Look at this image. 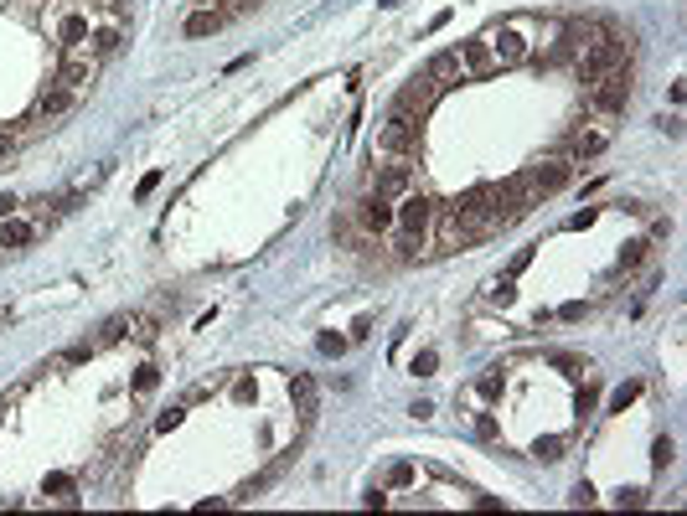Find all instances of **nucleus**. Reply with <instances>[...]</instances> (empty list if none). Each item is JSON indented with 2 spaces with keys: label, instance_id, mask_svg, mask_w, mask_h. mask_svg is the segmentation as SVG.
Here are the masks:
<instances>
[{
  "label": "nucleus",
  "instance_id": "nucleus-16",
  "mask_svg": "<svg viewBox=\"0 0 687 516\" xmlns=\"http://www.w3.org/2000/svg\"><path fill=\"white\" fill-rule=\"evenodd\" d=\"M414 372H418V377H429V372H435V351H424V356L414 362Z\"/></svg>",
  "mask_w": 687,
  "mask_h": 516
},
{
  "label": "nucleus",
  "instance_id": "nucleus-1",
  "mask_svg": "<svg viewBox=\"0 0 687 516\" xmlns=\"http://www.w3.org/2000/svg\"><path fill=\"white\" fill-rule=\"evenodd\" d=\"M630 88H636V67L621 62V67H610V73H600V78L589 83V109L600 119H621L625 103H630Z\"/></svg>",
  "mask_w": 687,
  "mask_h": 516
},
{
  "label": "nucleus",
  "instance_id": "nucleus-17",
  "mask_svg": "<svg viewBox=\"0 0 687 516\" xmlns=\"http://www.w3.org/2000/svg\"><path fill=\"white\" fill-rule=\"evenodd\" d=\"M16 206H22V202H16V197L5 191V197H0V217H16Z\"/></svg>",
  "mask_w": 687,
  "mask_h": 516
},
{
  "label": "nucleus",
  "instance_id": "nucleus-13",
  "mask_svg": "<svg viewBox=\"0 0 687 516\" xmlns=\"http://www.w3.org/2000/svg\"><path fill=\"white\" fill-rule=\"evenodd\" d=\"M563 450H568V439H538V450L533 454H538L542 465H553V459H563Z\"/></svg>",
  "mask_w": 687,
  "mask_h": 516
},
{
  "label": "nucleus",
  "instance_id": "nucleus-7",
  "mask_svg": "<svg viewBox=\"0 0 687 516\" xmlns=\"http://www.w3.org/2000/svg\"><path fill=\"white\" fill-rule=\"evenodd\" d=\"M435 93H439V88L418 73L414 83H403V88L393 93V114H414V119H424V109L435 103Z\"/></svg>",
  "mask_w": 687,
  "mask_h": 516
},
{
  "label": "nucleus",
  "instance_id": "nucleus-5",
  "mask_svg": "<svg viewBox=\"0 0 687 516\" xmlns=\"http://www.w3.org/2000/svg\"><path fill=\"white\" fill-rule=\"evenodd\" d=\"M574 181V161H538L533 171H527V191L538 197V202H548V197H559L563 186Z\"/></svg>",
  "mask_w": 687,
  "mask_h": 516
},
{
  "label": "nucleus",
  "instance_id": "nucleus-15",
  "mask_svg": "<svg viewBox=\"0 0 687 516\" xmlns=\"http://www.w3.org/2000/svg\"><path fill=\"white\" fill-rule=\"evenodd\" d=\"M595 398H600V388H595V382H589V388L579 392V413H589V408H595Z\"/></svg>",
  "mask_w": 687,
  "mask_h": 516
},
{
  "label": "nucleus",
  "instance_id": "nucleus-3",
  "mask_svg": "<svg viewBox=\"0 0 687 516\" xmlns=\"http://www.w3.org/2000/svg\"><path fill=\"white\" fill-rule=\"evenodd\" d=\"M522 26H527V16H512V21H501V26H491V31L480 37L491 47L497 67H517V62L533 57V41H522Z\"/></svg>",
  "mask_w": 687,
  "mask_h": 516
},
{
  "label": "nucleus",
  "instance_id": "nucleus-6",
  "mask_svg": "<svg viewBox=\"0 0 687 516\" xmlns=\"http://www.w3.org/2000/svg\"><path fill=\"white\" fill-rule=\"evenodd\" d=\"M357 227H362L367 238L393 232V202H388V197H377V191H367V197L357 202Z\"/></svg>",
  "mask_w": 687,
  "mask_h": 516
},
{
  "label": "nucleus",
  "instance_id": "nucleus-10",
  "mask_svg": "<svg viewBox=\"0 0 687 516\" xmlns=\"http://www.w3.org/2000/svg\"><path fill=\"white\" fill-rule=\"evenodd\" d=\"M424 78L435 83V88H455V83H465V67H460V52L450 47V52H435L429 57V67H424Z\"/></svg>",
  "mask_w": 687,
  "mask_h": 516
},
{
  "label": "nucleus",
  "instance_id": "nucleus-12",
  "mask_svg": "<svg viewBox=\"0 0 687 516\" xmlns=\"http://www.w3.org/2000/svg\"><path fill=\"white\" fill-rule=\"evenodd\" d=\"M646 258H651V243H625V253H621V274H636V268L646 264Z\"/></svg>",
  "mask_w": 687,
  "mask_h": 516
},
{
  "label": "nucleus",
  "instance_id": "nucleus-8",
  "mask_svg": "<svg viewBox=\"0 0 687 516\" xmlns=\"http://www.w3.org/2000/svg\"><path fill=\"white\" fill-rule=\"evenodd\" d=\"M78 99H84V93H73V88H63V83H52L42 99H37V114H31V119H37V124L63 119V114H73V109H78Z\"/></svg>",
  "mask_w": 687,
  "mask_h": 516
},
{
  "label": "nucleus",
  "instance_id": "nucleus-14",
  "mask_svg": "<svg viewBox=\"0 0 687 516\" xmlns=\"http://www.w3.org/2000/svg\"><path fill=\"white\" fill-rule=\"evenodd\" d=\"M290 392H295V398H300V403H305V408H311V398H315L311 377H290Z\"/></svg>",
  "mask_w": 687,
  "mask_h": 516
},
{
  "label": "nucleus",
  "instance_id": "nucleus-11",
  "mask_svg": "<svg viewBox=\"0 0 687 516\" xmlns=\"http://www.w3.org/2000/svg\"><path fill=\"white\" fill-rule=\"evenodd\" d=\"M31 238H37V227L31 223H22V217H0V248H5V253H22Z\"/></svg>",
  "mask_w": 687,
  "mask_h": 516
},
{
  "label": "nucleus",
  "instance_id": "nucleus-2",
  "mask_svg": "<svg viewBox=\"0 0 687 516\" xmlns=\"http://www.w3.org/2000/svg\"><path fill=\"white\" fill-rule=\"evenodd\" d=\"M418 144H424V124L414 114H393V119L377 129V155H393V161H414Z\"/></svg>",
  "mask_w": 687,
  "mask_h": 516
},
{
  "label": "nucleus",
  "instance_id": "nucleus-4",
  "mask_svg": "<svg viewBox=\"0 0 687 516\" xmlns=\"http://www.w3.org/2000/svg\"><path fill=\"white\" fill-rule=\"evenodd\" d=\"M393 227H403V238H424L435 227V202L418 191H403V202L393 206Z\"/></svg>",
  "mask_w": 687,
  "mask_h": 516
},
{
  "label": "nucleus",
  "instance_id": "nucleus-9",
  "mask_svg": "<svg viewBox=\"0 0 687 516\" xmlns=\"http://www.w3.org/2000/svg\"><path fill=\"white\" fill-rule=\"evenodd\" d=\"M409 186H414V161H393V165H383V171L373 176V191L377 197H388V202L403 197Z\"/></svg>",
  "mask_w": 687,
  "mask_h": 516
}]
</instances>
